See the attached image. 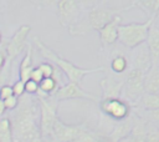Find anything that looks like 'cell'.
<instances>
[{
    "label": "cell",
    "instance_id": "6da1fadb",
    "mask_svg": "<svg viewBox=\"0 0 159 142\" xmlns=\"http://www.w3.org/2000/svg\"><path fill=\"white\" fill-rule=\"evenodd\" d=\"M35 45L37 47V50L40 51L41 56L45 57L46 60H48L51 64H53L58 70H61L65 76L68 78V82H73L77 85H81L83 77L88 73H96V72H103L104 67H93V69H86V67H80L77 65H75L73 62H71L70 60L63 59L62 56H60L57 52H55L51 47H48L43 41H41L37 36L35 37Z\"/></svg>",
    "mask_w": 159,
    "mask_h": 142
},
{
    "label": "cell",
    "instance_id": "7a4b0ae2",
    "mask_svg": "<svg viewBox=\"0 0 159 142\" xmlns=\"http://www.w3.org/2000/svg\"><path fill=\"white\" fill-rule=\"evenodd\" d=\"M117 15H118V9L116 7H106V6L91 7L86 15V19L77 21L73 26L68 29L70 34L77 36V35H83L89 30L99 31L107 24H109Z\"/></svg>",
    "mask_w": 159,
    "mask_h": 142
},
{
    "label": "cell",
    "instance_id": "3957f363",
    "mask_svg": "<svg viewBox=\"0 0 159 142\" xmlns=\"http://www.w3.org/2000/svg\"><path fill=\"white\" fill-rule=\"evenodd\" d=\"M154 20L148 19L144 22L120 24L118 27V41L127 49L133 50L147 41L148 31Z\"/></svg>",
    "mask_w": 159,
    "mask_h": 142
},
{
    "label": "cell",
    "instance_id": "277c9868",
    "mask_svg": "<svg viewBox=\"0 0 159 142\" xmlns=\"http://www.w3.org/2000/svg\"><path fill=\"white\" fill-rule=\"evenodd\" d=\"M144 95V73L139 70L130 69L124 76V85L122 90V96L125 102L130 106H137Z\"/></svg>",
    "mask_w": 159,
    "mask_h": 142
},
{
    "label": "cell",
    "instance_id": "5b68a950",
    "mask_svg": "<svg viewBox=\"0 0 159 142\" xmlns=\"http://www.w3.org/2000/svg\"><path fill=\"white\" fill-rule=\"evenodd\" d=\"M40 105V132L46 140L51 137L53 123L57 118V101L53 96H37Z\"/></svg>",
    "mask_w": 159,
    "mask_h": 142
},
{
    "label": "cell",
    "instance_id": "8992f818",
    "mask_svg": "<svg viewBox=\"0 0 159 142\" xmlns=\"http://www.w3.org/2000/svg\"><path fill=\"white\" fill-rule=\"evenodd\" d=\"M86 130L83 125H67L57 117L50 138L51 142H76Z\"/></svg>",
    "mask_w": 159,
    "mask_h": 142
},
{
    "label": "cell",
    "instance_id": "52a82bcc",
    "mask_svg": "<svg viewBox=\"0 0 159 142\" xmlns=\"http://www.w3.org/2000/svg\"><path fill=\"white\" fill-rule=\"evenodd\" d=\"M99 107L103 113H106L108 117H111L114 121H124L130 116L132 107L128 102H125L123 98H104L101 100Z\"/></svg>",
    "mask_w": 159,
    "mask_h": 142
},
{
    "label": "cell",
    "instance_id": "ba28073f",
    "mask_svg": "<svg viewBox=\"0 0 159 142\" xmlns=\"http://www.w3.org/2000/svg\"><path fill=\"white\" fill-rule=\"evenodd\" d=\"M58 11V21L63 27L73 26L80 17L81 12V1L76 0H60L56 1Z\"/></svg>",
    "mask_w": 159,
    "mask_h": 142
},
{
    "label": "cell",
    "instance_id": "9c48e42d",
    "mask_svg": "<svg viewBox=\"0 0 159 142\" xmlns=\"http://www.w3.org/2000/svg\"><path fill=\"white\" fill-rule=\"evenodd\" d=\"M30 31H31V26H29V25H21L16 30V32L12 35L10 42L7 44V46L5 49L6 57H7L9 61H14L17 57V55L22 51V49L26 45V39H27Z\"/></svg>",
    "mask_w": 159,
    "mask_h": 142
},
{
    "label": "cell",
    "instance_id": "30bf717a",
    "mask_svg": "<svg viewBox=\"0 0 159 142\" xmlns=\"http://www.w3.org/2000/svg\"><path fill=\"white\" fill-rule=\"evenodd\" d=\"M55 100L62 101V100H73V98H86V100H96V97L91 93H87L81 85L73 83V82H67L62 86L58 87V90L53 95Z\"/></svg>",
    "mask_w": 159,
    "mask_h": 142
},
{
    "label": "cell",
    "instance_id": "8fae6325",
    "mask_svg": "<svg viewBox=\"0 0 159 142\" xmlns=\"http://www.w3.org/2000/svg\"><path fill=\"white\" fill-rule=\"evenodd\" d=\"M132 64H133V67L132 69H135V70H139L142 71L144 75L147 72L150 71V69L153 67V61H152V56H150V52L148 50V46L147 44H142L140 46L135 47L132 50Z\"/></svg>",
    "mask_w": 159,
    "mask_h": 142
},
{
    "label": "cell",
    "instance_id": "7c38bea8",
    "mask_svg": "<svg viewBox=\"0 0 159 142\" xmlns=\"http://www.w3.org/2000/svg\"><path fill=\"white\" fill-rule=\"evenodd\" d=\"M124 78H116L113 76L106 77L101 81L102 100L104 98H118L122 96Z\"/></svg>",
    "mask_w": 159,
    "mask_h": 142
},
{
    "label": "cell",
    "instance_id": "4fadbf2b",
    "mask_svg": "<svg viewBox=\"0 0 159 142\" xmlns=\"http://www.w3.org/2000/svg\"><path fill=\"white\" fill-rule=\"evenodd\" d=\"M120 21H122L120 15H117L109 24H107L103 29H101L98 31L101 41L104 46L113 45L118 41V27L120 25Z\"/></svg>",
    "mask_w": 159,
    "mask_h": 142
},
{
    "label": "cell",
    "instance_id": "5bb4252c",
    "mask_svg": "<svg viewBox=\"0 0 159 142\" xmlns=\"http://www.w3.org/2000/svg\"><path fill=\"white\" fill-rule=\"evenodd\" d=\"M134 122H135V117H133L132 115L124 120V121H120L113 130V132L108 136V140L111 142H119L120 140L125 138L127 136L130 135L132 130H133V126H134Z\"/></svg>",
    "mask_w": 159,
    "mask_h": 142
},
{
    "label": "cell",
    "instance_id": "9a60e30c",
    "mask_svg": "<svg viewBox=\"0 0 159 142\" xmlns=\"http://www.w3.org/2000/svg\"><path fill=\"white\" fill-rule=\"evenodd\" d=\"M147 130H148V122L142 117H135V122L130 135L120 140L119 142H145Z\"/></svg>",
    "mask_w": 159,
    "mask_h": 142
},
{
    "label": "cell",
    "instance_id": "2e32d148",
    "mask_svg": "<svg viewBox=\"0 0 159 142\" xmlns=\"http://www.w3.org/2000/svg\"><path fill=\"white\" fill-rule=\"evenodd\" d=\"M145 44L150 52L153 65H155L159 61V27L157 25H154V22L152 24V26L148 31Z\"/></svg>",
    "mask_w": 159,
    "mask_h": 142
},
{
    "label": "cell",
    "instance_id": "e0dca14e",
    "mask_svg": "<svg viewBox=\"0 0 159 142\" xmlns=\"http://www.w3.org/2000/svg\"><path fill=\"white\" fill-rule=\"evenodd\" d=\"M144 93L159 95V71L154 67L144 75Z\"/></svg>",
    "mask_w": 159,
    "mask_h": 142
},
{
    "label": "cell",
    "instance_id": "ac0fdd59",
    "mask_svg": "<svg viewBox=\"0 0 159 142\" xmlns=\"http://www.w3.org/2000/svg\"><path fill=\"white\" fill-rule=\"evenodd\" d=\"M34 66H32V47L29 46L21 62H20V66H19V75H20V80L21 81H27L30 78V75H31V71H32Z\"/></svg>",
    "mask_w": 159,
    "mask_h": 142
},
{
    "label": "cell",
    "instance_id": "d6986e66",
    "mask_svg": "<svg viewBox=\"0 0 159 142\" xmlns=\"http://www.w3.org/2000/svg\"><path fill=\"white\" fill-rule=\"evenodd\" d=\"M134 6H138L147 16L148 19L154 20L157 14L159 12V0H139V1H132Z\"/></svg>",
    "mask_w": 159,
    "mask_h": 142
},
{
    "label": "cell",
    "instance_id": "ffe728a7",
    "mask_svg": "<svg viewBox=\"0 0 159 142\" xmlns=\"http://www.w3.org/2000/svg\"><path fill=\"white\" fill-rule=\"evenodd\" d=\"M40 88L36 93L37 96H53L60 87V82L55 77H46L39 83Z\"/></svg>",
    "mask_w": 159,
    "mask_h": 142
},
{
    "label": "cell",
    "instance_id": "44dd1931",
    "mask_svg": "<svg viewBox=\"0 0 159 142\" xmlns=\"http://www.w3.org/2000/svg\"><path fill=\"white\" fill-rule=\"evenodd\" d=\"M137 106H139L143 111H157L159 110V95L144 93Z\"/></svg>",
    "mask_w": 159,
    "mask_h": 142
},
{
    "label": "cell",
    "instance_id": "7402d4cb",
    "mask_svg": "<svg viewBox=\"0 0 159 142\" xmlns=\"http://www.w3.org/2000/svg\"><path fill=\"white\" fill-rule=\"evenodd\" d=\"M0 142H14L12 127L9 117L0 118Z\"/></svg>",
    "mask_w": 159,
    "mask_h": 142
},
{
    "label": "cell",
    "instance_id": "603a6c76",
    "mask_svg": "<svg viewBox=\"0 0 159 142\" xmlns=\"http://www.w3.org/2000/svg\"><path fill=\"white\" fill-rule=\"evenodd\" d=\"M128 69V59L124 55H117L112 59L111 61V70L114 73L122 75L127 71Z\"/></svg>",
    "mask_w": 159,
    "mask_h": 142
},
{
    "label": "cell",
    "instance_id": "cb8c5ba5",
    "mask_svg": "<svg viewBox=\"0 0 159 142\" xmlns=\"http://www.w3.org/2000/svg\"><path fill=\"white\" fill-rule=\"evenodd\" d=\"M39 69H40V71L42 72L43 78H46V77H53L55 73H56V71L58 70V69H57L53 64H51V62H41V64L39 65Z\"/></svg>",
    "mask_w": 159,
    "mask_h": 142
},
{
    "label": "cell",
    "instance_id": "d4e9b609",
    "mask_svg": "<svg viewBox=\"0 0 159 142\" xmlns=\"http://www.w3.org/2000/svg\"><path fill=\"white\" fill-rule=\"evenodd\" d=\"M39 83L31 78H29L27 81H25V93L27 95H36L39 92Z\"/></svg>",
    "mask_w": 159,
    "mask_h": 142
},
{
    "label": "cell",
    "instance_id": "484cf974",
    "mask_svg": "<svg viewBox=\"0 0 159 142\" xmlns=\"http://www.w3.org/2000/svg\"><path fill=\"white\" fill-rule=\"evenodd\" d=\"M142 118H145V121L148 122H155L159 126V110L157 111H144V113L140 116Z\"/></svg>",
    "mask_w": 159,
    "mask_h": 142
},
{
    "label": "cell",
    "instance_id": "4316f807",
    "mask_svg": "<svg viewBox=\"0 0 159 142\" xmlns=\"http://www.w3.org/2000/svg\"><path fill=\"white\" fill-rule=\"evenodd\" d=\"M12 91H14V95L16 97H21L25 95V82L21 81L20 78L12 85Z\"/></svg>",
    "mask_w": 159,
    "mask_h": 142
},
{
    "label": "cell",
    "instance_id": "83f0119b",
    "mask_svg": "<svg viewBox=\"0 0 159 142\" xmlns=\"http://www.w3.org/2000/svg\"><path fill=\"white\" fill-rule=\"evenodd\" d=\"M4 105H5V108L9 110V111H14L16 110V107L19 106V97H16L15 95L10 96L9 98H6L4 101Z\"/></svg>",
    "mask_w": 159,
    "mask_h": 142
},
{
    "label": "cell",
    "instance_id": "f1b7e54d",
    "mask_svg": "<svg viewBox=\"0 0 159 142\" xmlns=\"http://www.w3.org/2000/svg\"><path fill=\"white\" fill-rule=\"evenodd\" d=\"M14 95V91H12V86L10 85H4L0 87V100L1 101H5L6 98H9L10 96Z\"/></svg>",
    "mask_w": 159,
    "mask_h": 142
},
{
    "label": "cell",
    "instance_id": "f546056e",
    "mask_svg": "<svg viewBox=\"0 0 159 142\" xmlns=\"http://www.w3.org/2000/svg\"><path fill=\"white\" fill-rule=\"evenodd\" d=\"M145 142H159V130H147Z\"/></svg>",
    "mask_w": 159,
    "mask_h": 142
},
{
    "label": "cell",
    "instance_id": "4dcf8cb0",
    "mask_svg": "<svg viewBox=\"0 0 159 142\" xmlns=\"http://www.w3.org/2000/svg\"><path fill=\"white\" fill-rule=\"evenodd\" d=\"M30 78H31V80H34V81H36L37 83H40V82L43 80L42 72L40 71L39 66H36V67H34V69H32V71H31V75H30Z\"/></svg>",
    "mask_w": 159,
    "mask_h": 142
},
{
    "label": "cell",
    "instance_id": "1f68e13d",
    "mask_svg": "<svg viewBox=\"0 0 159 142\" xmlns=\"http://www.w3.org/2000/svg\"><path fill=\"white\" fill-rule=\"evenodd\" d=\"M6 60H7V57H6V51H0V71L4 69Z\"/></svg>",
    "mask_w": 159,
    "mask_h": 142
},
{
    "label": "cell",
    "instance_id": "d6a6232c",
    "mask_svg": "<svg viewBox=\"0 0 159 142\" xmlns=\"http://www.w3.org/2000/svg\"><path fill=\"white\" fill-rule=\"evenodd\" d=\"M5 111H6V108H5V105H4V101H1V100H0V117H2V116H4V113H5Z\"/></svg>",
    "mask_w": 159,
    "mask_h": 142
},
{
    "label": "cell",
    "instance_id": "836d02e7",
    "mask_svg": "<svg viewBox=\"0 0 159 142\" xmlns=\"http://www.w3.org/2000/svg\"><path fill=\"white\" fill-rule=\"evenodd\" d=\"M153 67H154V69H155L157 71H159V61H158V62H157L155 65H153Z\"/></svg>",
    "mask_w": 159,
    "mask_h": 142
},
{
    "label": "cell",
    "instance_id": "e575fe53",
    "mask_svg": "<svg viewBox=\"0 0 159 142\" xmlns=\"http://www.w3.org/2000/svg\"><path fill=\"white\" fill-rule=\"evenodd\" d=\"M154 21H157V22H158V27H159V12L157 14V16H155V19H154Z\"/></svg>",
    "mask_w": 159,
    "mask_h": 142
},
{
    "label": "cell",
    "instance_id": "d590c367",
    "mask_svg": "<svg viewBox=\"0 0 159 142\" xmlns=\"http://www.w3.org/2000/svg\"><path fill=\"white\" fill-rule=\"evenodd\" d=\"M0 44H1V34H0Z\"/></svg>",
    "mask_w": 159,
    "mask_h": 142
}]
</instances>
